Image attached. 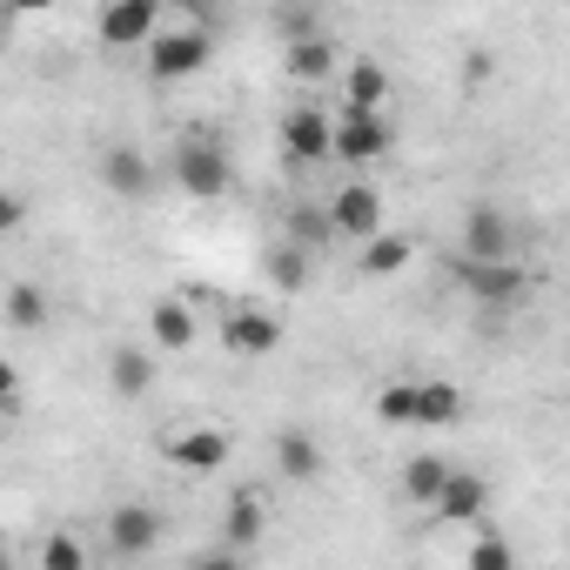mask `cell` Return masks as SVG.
Masks as SVG:
<instances>
[{"label":"cell","instance_id":"1","mask_svg":"<svg viewBox=\"0 0 570 570\" xmlns=\"http://www.w3.org/2000/svg\"><path fill=\"white\" fill-rule=\"evenodd\" d=\"M215 55V35L208 28H155L141 41V61H148V81L155 88H175V81H195Z\"/></svg>","mask_w":570,"mask_h":570},{"label":"cell","instance_id":"2","mask_svg":"<svg viewBox=\"0 0 570 570\" xmlns=\"http://www.w3.org/2000/svg\"><path fill=\"white\" fill-rule=\"evenodd\" d=\"M168 175H175V188H181V195H195V202H222V195H228V181H235L228 148H222L215 135H195V128L175 141Z\"/></svg>","mask_w":570,"mask_h":570},{"label":"cell","instance_id":"3","mask_svg":"<svg viewBox=\"0 0 570 570\" xmlns=\"http://www.w3.org/2000/svg\"><path fill=\"white\" fill-rule=\"evenodd\" d=\"M456 282H463V296L483 303V309H517L530 296V268L517 255L503 262H476V255H456Z\"/></svg>","mask_w":570,"mask_h":570},{"label":"cell","instance_id":"4","mask_svg":"<svg viewBox=\"0 0 570 570\" xmlns=\"http://www.w3.org/2000/svg\"><path fill=\"white\" fill-rule=\"evenodd\" d=\"M390 141H396V128H390V115H383V108H343V115L330 121V155H336V161H350V168L383 161V155H390Z\"/></svg>","mask_w":570,"mask_h":570},{"label":"cell","instance_id":"5","mask_svg":"<svg viewBox=\"0 0 570 570\" xmlns=\"http://www.w3.org/2000/svg\"><path fill=\"white\" fill-rule=\"evenodd\" d=\"M222 343H228V356L262 363V356L282 350V316H268V309H255V303H228V309H222Z\"/></svg>","mask_w":570,"mask_h":570},{"label":"cell","instance_id":"6","mask_svg":"<svg viewBox=\"0 0 570 570\" xmlns=\"http://www.w3.org/2000/svg\"><path fill=\"white\" fill-rule=\"evenodd\" d=\"M161 28V0H108L101 8V48L108 55H141V41Z\"/></svg>","mask_w":570,"mask_h":570},{"label":"cell","instance_id":"7","mask_svg":"<svg viewBox=\"0 0 570 570\" xmlns=\"http://www.w3.org/2000/svg\"><path fill=\"white\" fill-rule=\"evenodd\" d=\"M330 228H336V242H363V235H376L383 228V195L370 188V181H350V188H336L330 195Z\"/></svg>","mask_w":570,"mask_h":570},{"label":"cell","instance_id":"8","mask_svg":"<svg viewBox=\"0 0 570 570\" xmlns=\"http://www.w3.org/2000/svg\"><path fill=\"white\" fill-rule=\"evenodd\" d=\"M228 456H235V436H228V430H215V423H195V430L168 436V463H175V470H188V476H215Z\"/></svg>","mask_w":570,"mask_h":570},{"label":"cell","instance_id":"9","mask_svg":"<svg viewBox=\"0 0 570 570\" xmlns=\"http://www.w3.org/2000/svg\"><path fill=\"white\" fill-rule=\"evenodd\" d=\"M155 161L141 155V148H128V141H115L108 155H101V188L115 195V202H148L155 195Z\"/></svg>","mask_w":570,"mask_h":570},{"label":"cell","instance_id":"10","mask_svg":"<svg viewBox=\"0 0 570 570\" xmlns=\"http://www.w3.org/2000/svg\"><path fill=\"white\" fill-rule=\"evenodd\" d=\"M195 303L188 296H155L148 303V350L155 356H181V350H195Z\"/></svg>","mask_w":570,"mask_h":570},{"label":"cell","instance_id":"11","mask_svg":"<svg viewBox=\"0 0 570 570\" xmlns=\"http://www.w3.org/2000/svg\"><path fill=\"white\" fill-rule=\"evenodd\" d=\"M463 255H476V262H503V255H517V222H510L503 208L476 202V208L463 215Z\"/></svg>","mask_w":570,"mask_h":570},{"label":"cell","instance_id":"12","mask_svg":"<svg viewBox=\"0 0 570 570\" xmlns=\"http://www.w3.org/2000/svg\"><path fill=\"white\" fill-rule=\"evenodd\" d=\"M463 410H470V396L456 383H443V376H416L410 383V423L416 430H450V423H463Z\"/></svg>","mask_w":570,"mask_h":570},{"label":"cell","instance_id":"13","mask_svg":"<svg viewBox=\"0 0 570 570\" xmlns=\"http://www.w3.org/2000/svg\"><path fill=\"white\" fill-rule=\"evenodd\" d=\"M108 543H115V557H148L161 543V510L155 503H115L108 510Z\"/></svg>","mask_w":570,"mask_h":570},{"label":"cell","instance_id":"14","mask_svg":"<svg viewBox=\"0 0 570 570\" xmlns=\"http://www.w3.org/2000/svg\"><path fill=\"white\" fill-rule=\"evenodd\" d=\"M282 155L303 161V168L330 161V115L323 108H289L282 115Z\"/></svg>","mask_w":570,"mask_h":570},{"label":"cell","instance_id":"15","mask_svg":"<svg viewBox=\"0 0 570 570\" xmlns=\"http://www.w3.org/2000/svg\"><path fill=\"white\" fill-rule=\"evenodd\" d=\"M430 510H436L443 523H476V517L490 510V483H483L476 470H456V463H450V476H443V490L430 497Z\"/></svg>","mask_w":570,"mask_h":570},{"label":"cell","instance_id":"16","mask_svg":"<svg viewBox=\"0 0 570 570\" xmlns=\"http://www.w3.org/2000/svg\"><path fill=\"white\" fill-rule=\"evenodd\" d=\"M108 383H115V396H148L155 390V350H141V343H121V350H108Z\"/></svg>","mask_w":570,"mask_h":570},{"label":"cell","instance_id":"17","mask_svg":"<svg viewBox=\"0 0 570 570\" xmlns=\"http://www.w3.org/2000/svg\"><path fill=\"white\" fill-rule=\"evenodd\" d=\"M262 268H268V289H275V296H303V289H309V275H316V255L296 248V242H275Z\"/></svg>","mask_w":570,"mask_h":570},{"label":"cell","instance_id":"18","mask_svg":"<svg viewBox=\"0 0 570 570\" xmlns=\"http://www.w3.org/2000/svg\"><path fill=\"white\" fill-rule=\"evenodd\" d=\"M275 470L289 476V483L323 476V443H316L309 430H282V436H275Z\"/></svg>","mask_w":570,"mask_h":570},{"label":"cell","instance_id":"19","mask_svg":"<svg viewBox=\"0 0 570 570\" xmlns=\"http://www.w3.org/2000/svg\"><path fill=\"white\" fill-rule=\"evenodd\" d=\"M383 101H390L383 61H350L343 68V108H383Z\"/></svg>","mask_w":570,"mask_h":570},{"label":"cell","instance_id":"20","mask_svg":"<svg viewBox=\"0 0 570 570\" xmlns=\"http://www.w3.org/2000/svg\"><path fill=\"white\" fill-rule=\"evenodd\" d=\"M356 248H363V275H403V268H410V255H416V248H410V235H390V228L363 235Z\"/></svg>","mask_w":570,"mask_h":570},{"label":"cell","instance_id":"21","mask_svg":"<svg viewBox=\"0 0 570 570\" xmlns=\"http://www.w3.org/2000/svg\"><path fill=\"white\" fill-rule=\"evenodd\" d=\"M282 68H289L296 81H330V68H336V48H330L323 35H296V41H289V55H282Z\"/></svg>","mask_w":570,"mask_h":570},{"label":"cell","instance_id":"22","mask_svg":"<svg viewBox=\"0 0 570 570\" xmlns=\"http://www.w3.org/2000/svg\"><path fill=\"white\" fill-rule=\"evenodd\" d=\"M0 303H8V309H0L8 330H48V289H41V282H8Z\"/></svg>","mask_w":570,"mask_h":570},{"label":"cell","instance_id":"23","mask_svg":"<svg viewBox=\"0 0 570 570\" xmlns=\"http://www.w3.org/2000/svg\"><path fill=\"white\" fill-rule=\"evenodd\" d=\"M443 476H450V456H436V450H423V456H410V463H403V497L430 510V497L443 490Z\"/></svg>","mask_w":570,"mask_h":570},{"label":"cell","instance_id":"24","mask_svg":"<svg viewBox=\"0 0 570 570\" xmlns=\"http://www.w3.org/2000/svg\"><path fill=\"white\" fill-rule=\"evenodd\" d=\"M262 523H268V517H262V497H248V490H242V497H228L222 537H228L235 550H255V543H262Z\"/></svg>","mask_w":570,"mask_h":570},{"label":"cell","instance_id":"25","mask_svg":"<svg viewBox=\"0 0 570 570\" xmlns=\"http://www.w3.org/2000/svg\"><path fill=\"white\" fill-rule=\"evenodd\" d=\"M289 242L316 255V248H330V242H336V228H330V215H323V208H289Z\"/></svg>","mask_w":570,"mask_h":570},{"label":"cell","instance_id":"26","mask_svg":"<svg viewBox=\"0 0 570 570\" xmlns=\"http://www.w3.org/2000/svg\"><path fill=\"white\" fill-rule=\"evenodd\" d=\"M35 563H41V570H81V563H88V543H75L68 530H55V537L35 550Z\"/></svg>","mask_w":570,"mask_h":570},{"label":"cell","instance_id":"27","mask_svg":"<svg viewBox=\"0 0 570 570\" xmlns=\"http://www.w3.org/2000/svg\"><path fill=\"white\" fill-rule=\"evenodd\" d=\"M463 570H510V543H503V537L470 543V550H463Z\"/></svg>","mask_w":570,"mask_h":570},{"label":"cell","instance_id":"28","mask_svg":"<svg viewBox=\"0 0 570 570\" xmlns=\"http://www.w3.org/2000/svg\"><path fill=\"white\" fill-rule=\"evenodd\" d=\"M14 410H21V370L0 356V416H14Z\"/></svg>","mask_w":570,"mask_h":570},{"label":"cell","instance_id":"29","mask_svg":"<svg viewBox=\"0 0 570 570\" xmlns=\"http://www.w3.org/2000/svg\"><path fill=\"white\" fill-rule=\"evenodd\" d=\"M28 222V195H14V188H0V235H14Z\"/></svg>","mask_w":570,"mask_h":570},{"label":"cell","instance_id":"30","mask_svg":"<svg viewBox=\"0 0 570 570\" xmlns=\"http://www.w3.org/2000/svg\"><path fill=\"white\" fill-rule=\"evenodd\" d=\"M8 8H14V14H48L55 0H8Z\"/></svg>","mask_w":570,"mask_h":570},{"label":"cell","instance_id":"31","mask_svg":"<svg viewBox=\"0 0 570 570\" xmlns=\"http://www.w3.org/2000/svg\"><path fill=\"white\" fill-rule=\"evenodd\" d=\"M14 563V543H8V530H0V570H8Z\"/></svg>","mask_w":570,"mask_h":570}]
</instances>
